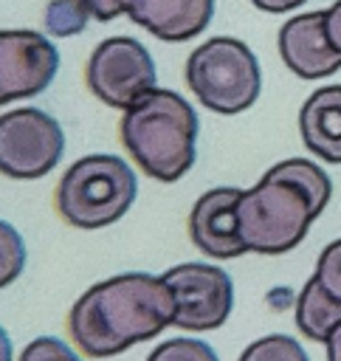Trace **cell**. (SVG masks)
<instances>
[{
	"mask_svg": "<svg viewBox=\"0 0 341 361\" xmlns=\"http://www.w3.org/2000/svg\"><path fill=\"white\" fill-rule=\"evenodd\" d=\"M175 319L163 276L127 271L90 285L68 310V336L87 358H113L161 336Z\"/></svg>",
	"mask_w": 341,
	"mask_h": 361,
	"instance_id": "cell-1",
	"label": "cell"
},
{
	"mask_svg": "<svg viewBox=\"0 0 341 361\" xmlns=\"http://www.w3.org/2000/svg\"><path fill=\"white\" fill-rule=\"evenodd\" d=\"M330 197L333 180L318 164L307 158L273 164L237 200V228L245 251L268 257L293 251Z\"/></svg>",
	"mask_w": 341,
	"mask_h": 361,
	"instance_id": "cell-2",
	"label": "cell"
},
{
	"mask_svg": "<svg viewBox=\"0 0 341 361\" xmlns=\"http://www.w3.org/2000/svg\"><path fill=\"white\" fill-rule=\"evenodd\" d=\"M200 121L194 107L169 87H152L121 110L118 138L132 164L152 180H180L197 158Z\"/></svg>",
	"mask_w": 341,
	"mask_h": 361,
	"instance_id": "cell-3",
	"label": "cell"
},
{
	"mask_svg": "<svg viewBox=\"0 0 341 361\" xmlns=\"http://www.w3.org/2000/svg\"><path fill=\"white\" fill-rule=\"evenodd\" d=\"M138 197L135 169L110 152L76 158L56 183V214L73 228H104L118 223Z\"/></svg>",
	"mask_w": 341,
	"mask_h": 361,
	"instance_id": "cell-4",
	"label": "cell"
},
{
	"mask_svg": "<svg viewBox=\"0 0 341 361\" xmlns=\"http://www.w3.org/2000/svg\"><path fill=\"white\" fill-rule=\"evenodd\" d=\"M183 79L194 99L220 116L248 110L262 90L259 59L237 37H211L197 45L186 59Z\"/></svg>",
	"mask_w": 341,
	"mask_h": 361,
	"instance_id": "cell-5",
	"label": "cell"
},
{
	"mask_svg": "<svg viewBox=\"0 0 341 361\" xmlns=\"http://www.w3.org/2000/svg\"><path fill=\"white\" fill-rule=\"evenodd\" d=\"M65 152L62 124L39 107L0 113V175L11 180L45 178Z\"/></svg>",
	"mask_w": 341,
	"mask_h": 361,
	"instance_id": "cell-6",
	"label": "cell"
},
{
	"mask_svg": "<svg viewBox=\"0 0 341 361\" xmlns=\"http://www.w3.org/2000/svg\"><path fill=\"white\" fill-rule=\"evenodd\" d=\"M87 90L107 107L127 110L144 93L158 87L155 59L135 37H107L101 39L85 65Z\"/></svg>",
	"mask_w": 341,
	"mask_h": 361,
	"instance_id": "cell-7",
	"label": "cell"
},
{
	"mask_svg": "<svg viewBox=\"0 0 341 361\" xmlns=\"http://www.w3.org/2000/svg\"><path fill=\"white\" fill-rule=\"evenodd\" d=\"M175 299L172 324L186 333H206L225 324L234 307V282L220 265L180 262L161 274Z\"/></svg>",
	"mask_w": 341,
	"mask_h": 361,
	"instance_id": "cell-8",
	"label": "cell"
},
{
	"mask_svg": "<svg viewBox=\"0 0 341 361\" xmlns=\"http://www.w3.org/2000/svg\"><path fill=\"white\" fill-rule=\"evenodd\" d=\"M59 73V48L31 28H0V107L39 96Z\"/></svg>",
	"mask_w": 341,
	"mask_h": 361,
	"instance_id": "cell-9",
	"label": "cell"
},
{
	"mask_svg": "<svg viewBox=\"0 0 341 361\" xmlns=\"http://www.w3.org/2000/svg\"><path fill=\"white\" fill-rule=\"evenodd\" d=\"M237 186H217L203 192L189 212V237L197 251L211 259H234L248 254L237 228Z\"/></svg>",
	"mask_w": 341,
	"mask_h": 361,
	"instance_id": "cell-10",
	"label": "cell"
},
{
	"mask_svg": "<svg viewBox=\"0 0 341 361\" xmlns=\"http://www.w3.org/2000/svg\"><path fill=\"white\" fill-rule=\"evenodd\" d=\"M276 45L285 68L299 79H324L341 68V54L324 34V11H304L282 23Z\"/></svg>",
	"mask_w": 341,
	"mask_h": 361,
	"instance_id": "cell-11",
	"label": "cell"
},
{
	"mask_svg": "<svg viewBox=\"0 0 341 361\" xmlns=\"http://www.w3.org/2000/svg\"><path fill=\"white\" fill-rule=\"evenodd\" d=\"M124 14L155 39L186 42L209 28L214 0H124Z\"/></svg>",
	"mask_w": 341,
	"mask_h": 361,
	"instance_id": "cell-12",
	"label": "cell"
},
{
	"mask_svg": "<svg viewBox=\"0 0 341 361\" xmlns=\"http://www.w3.org/2000/svg\"><path fill=\"white\" fill-rule=\"evenodd\" d=\"M299 133L316 158L341 164V85H324L304 99Z\"/></svg>",
	"mask_w": 341,
	"mask_h": 361,
	"instance_id": "cell-13",
	"label": "cell"
},
{
	"mask_svg": "<svg viewBox=\"0 0 341 361\" xmlns=\"http://www.w3.org/2000/svg\"><path fill=\"white\" fill-rule=\"evenodd\" d=\"M341 322V302L330 299L321 285L310 276L296 296V327L304 338L324 344L333 327Z\"/></svg>",
	"mask_w": 341,
	"mask_h": 361,
	"instance_id": "cell-14",
	"label": "cell"
},
{
	"mask_svg": "<svg viewBox=\"0 0 341 361\" xmlns=\"http://www.w3.org/2000/svg\"><path fill=\"white\" fill-rule=\"evenodd\" d=\"M90 11L79 0H51L45 6V34L48 37H73L82 34L90 23Z\"/></svg>",
	"mask_w": 341,
	"mask_h": 361,
	"instance_id": "cell-15",
	"label": "cell"
},
{
	"mask_svg": "<svg viewBox=\"0 0 341 361\" xmlns=\"http://www.w3.org/2000/svg\"><path fill=\"white\" fill-rule=\"evenodd\" d=\"M237 361H310L304 347L285 333H273V336H262L256 341H251Z\"/></svg>",
	"mask_w": 341,
	"mask_h": 361,
	"instance_id": "cell-16",
	"label": "cell"
},
{
	"mask_svg": "<svg viewBox=\"0 0 341 361\" xmlns=\"http://www.w3.org/2000/svg\"><path fill=\"white\" fill-rule=\"evenodd\" d=\"M25 257H28V251H25L23 234L11 223L0 220V290L8 288L23 274Z\"/></svg>",
	"mask_w": 341,
	"mask_h": 361,
	"instance_id": "cell-17",
	"label": "cell"
},
{
	"mask_svg": "<svg viewBox=\"0 0 341 361\" xmlns=\"http://www.w3.org/2000/svg\"><path fill=\"white\" fill-rule=\"evenodd\" d=\"M144 361H220V355L214 353L211 344L200 341V338H166L161 341L155 350H149V355Z\"/></svg>",
	"mask_w": 341,
	"mask_h": 361,
	"instance_id": "cell-18",
	"label": "cell"
},
{
	"mask_svg": "<svg viewBox=\"0 0 341 361\" xmlns=\"http://www.w3.org/2000/svg\"><path fill=\"white\" fill-rule=\"evenodd\" d=\"M313 279L321 285V290L330 299L341 302V237L321 248V254L316 259Z\"/></svg>",
	"mask_w": 341,
	"mask_h": 361,
	"instance_id": "cell-19",
	"label": "cell"
},
{
	"mask_svg": "<svg viewBox=\"0 0 341 361\" xmlns=\"http://www.w3.org/2000/svg\"><path fill=\"white\" fill-rule=\"evenodd\" d=\"M17 361H82V355L56 336H39L25 344Z\"/></svg>",
	"mask_w": 341,
	"mask_h": 361,
	"instance_id": "cell-20",
	"label": "cell"
},
{
	"mask_svg": "<svg viewBox=\"0 0 341 361\" xmlns=\"http://www.w3.org/2000/svg\"><path fill=\"white\" fill-rule=\"evenodd\" d=\"M87 11H90V17L93 20H99V23H110V20H116L118 14H124V0H79Z\"/></svg>",
	"mask_w": 341,
	"mask_h": 361,
	"instance_id": "cell-21",
	"label": "cell"
},
{
	"mask_svg": "<svg viewBox=\"0 0 341 361\" xmlns=\"http://www.w3.org/2000/svg\"><path fill=\"white\" fill-rule=\"evenodd\" d=\"M324 34L330 45L341 54V0H335L330 8H324Z\"/></svg>",
	"mask_w": 341,
	"mask_h": 361,
	"instance_id": "cell-22",
	"label": "cell"
},
{
	"mask_svg": "<svg viewBox=\"0 0 341 361\" xmlns=\"http://www.w3.org/2000/svg\"><path fill=\"white\" fill-rule=\"evenodd\" d=\"M259 11H268V14H285V11H293L299 6H304L307 0H251Z\"/></svg>",
	"mask_w": 341,
	"mask_h": 361,
	"instance_id": "cell-23",
	"label": "cell"
},
{
	"mask_svg": "<svg viewBox=\"0 0 341 361\" xmlns=\"http://www.w3.org/2000/svg\"><path fill=\"white\" fill-rule=\"evenodd\" d=\"M324 350H327V361H341V322H338V324L333 327V333L327 336Z\"/></svg>",
	"mask_w": 341,
	"mask_h": 361,
	"instance_id": "cell-24",
	"label": "cell"
},
{
	"mask_svg": "<svg viewBox=\"0 0 341 361\" xmlns=\"http://www.w3.org/2000/svg\"><path fill=\"white\" fill-rule=\"evenodd\" d=\"M0 361H14V344L3 324H0Z\"/></svg>",
	"mask_w": 341,
	"mask_h": 361,
	"instance_id": "cell-25",
	"label": "cell"
}]
</instances>
